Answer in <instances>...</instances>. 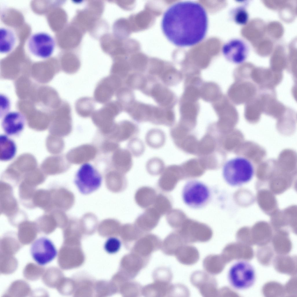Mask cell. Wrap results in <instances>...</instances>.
Wrapping results in <instances>:
<instances>
[{"mask_svg": "<svg viewBox=\"0 0 297 297\" xmlns=\"http://www.w3.org/2000/svg\"><path fill=\"white\" fill-rule=\"evenodd\" d=\"M0 160L3 161L10 160L15 156L17 151L15 142L7 135L0 136Z\"/></svg>", "mask_w": 297, "mask_h": 297, "instance_id": "cell-13", "label": "cell"}, {"mask_svg": "<svg viewBox=\"0 0 297 297\" xmlns=\"http://www.w3.org/2000/svg\"><path fill=\"white\" fill-rule=\"evenodd\" d=\"M149 94L154 100L161 106L168 108L172 100V93L169 89L160 84L154 85Z\"/></svg>", "mask_w": 297, "mask_h": 297, "instance_id": "cell-12", "label": "cell"}, {"mask_svg": "<svg viewBox=\"0 0 297 297\" xmlns=\"http://www.w3.org/2000/svg\"><path fill=\"white\" fill-rule=\"evenodd\" d=\"M233 21L240 25H244L248 22L249 15L246 8L243 6L237 7L233 9L231 12Z\"/></svg>", "mask_w": 297, "mask_h": 297, "instance_id": "cell-18", "label": "cell"}, {"mask_svg": "<svg viewBox=\"0 0 297 297\" xmlns=\"http://www.w3.org/2000/svg\"><path fill=\"white\" fill-rule=\"evenodd\" d=\"M126 84L131 88L143 89L147 85V80L142 75L134 73L128 76L126 81Z\"/></svg>", "mask_w": 297, "mask_h": 297, "instance_id": "cell-20", "label": "cell"}, {"mask_svg": "<svg viewBox=\"0 0 297 297\" xmlns=\"http://www.w3.org/2000/svg\"><path fill=\"white\" fill-rule=\"evenodd\" d=\"M75 107L78 114L82 117H87L95 111V101L90 97H82L76 101Z\"/></svg>", "mask_w": 297, "mask_h": 297, "instance_id": "cell-16", "label": "cell"}, {"mask_svg": "<svg viewBox=\"0 0 297 297\" xmlns=\"http://www.w3.org/2000/svg\"><path fill=\"white\" fill-rule=\"evenodd\" d=\"M208 19L200 3L180 1L171 5L163 16L161 27L167 39L179 47L190 46L201 42L206 34Z\"/></svg>", "mask_w": 297, "mask_h": 297, "instance_id": "cell-1", "label": "cell"}, {"mask_svg": "<svg viewBox=\"0 0 297 297\" xmlns=\"http://www.w3.org/2000/svg\"><path fill=\"white\" fill-rule=\"evenodd\" d=\"M228 279L230 285L234 289L245 290L255 283L256 279L255 270L249 262L245 260H239L230 268Z\"/></svg>", "mask_w": 297, "mask_h": 297, "instance_id": "cell-3", "label": "cell"}, {"mask_svg": "<svg viewBox=\"0 0 297 297\" xmlns=\"http://www.w3.org/2000/svg\"><path fill=\"white\" fill-rule=\"evenodd\" d=\"M30 252L35 261L40 265H45L53 260L57 251L52 242L48 238L41 237L32 244Z\"/></svg>", "mask_w": 297, "mask_h": 297, "instance_id": "cell-8", "label": "cell"}, {"mask_svg": "<svg viewBox=\"0 0 297 297\" xmlns=\"http://www.w3.org/2000/svg\"><path fill=\"white\" fill-rule=\"evenodd\" d=\"M222 52L226 59L236 64L243 62L249 52L247 44L243 40L234 39L229 41L223 46Z\"/></svg>", "mask_w": 297, "mask_h": 297, "instance_id": "cell-9", "label": "cell"}, {"mask_svg": "<svg viewBox=\"0 0 297 297\" xmlns=\"http://www.w3.org/2000/svg\"><path fill=\"white\" fill-rule=\"evenodd\" d=\"M0 52L3 53H8L14 48L16 42L15 33L11 29L6 27L0 29Z\"/></svg>", "mask_w": 297, "mask_h": 297, "instance_id": "cell-14", "label": "cell"}, {"mask_svg": "<svg viewBox=\"0 0 297 297\" xmlns=\"http://www.w3.org/2000/svg\"><path fill=\"white\" fill-rule=\"evenodd\" d=\"M145 142L150 147L155 149L162 147L166 142V136L162 130L153 128L147 132L145 137Z\"/></svg>", "mask_w": 297, "mask_h": 297, "instance_id": "cell-15", "label": "cell"}, {"mask_svg": "<svg viewBox=\"0 0 297 297\" xmlns=\"http://www.w3.org/2000/svg\"><path fill=\"white\" fill-rule=\"evenodd\" d=\"M27 45L29 51L33 55L45 59L49 57L52 54L55 43L50 35L46 32H39L30 36Z\"/></svg>", "mask_w": 297, "mask_h": 297, "instance_id": "cell-6", "label": "cell"}, {"mask_svg": "<svg viewBox=\"0 0 297 297\" xmlns=\"http://www.w3.org/2000/svg\"><path fill=\"white\" fill-rule=\"evenodd\" d=\"M102 181V177L98 171L91 164L86 163L78 170L74 182L81 193L87 195L98 189Z\"/></svg>", "mask_w": 297, "mask_h": 297, "instance_id": "cell-5", "label": "cell"}, {"mask_svg": "<svg viewBox=\"0 0 297 297\" xmlns=\"http://www.w3.org/2000/svg\"><path fill=\"white\" fill-rule=\"evenodd\" d=\"M211 196L210 189L203 182L197 180H191L184 185L182 197L184 203L190 207L199 209L205 205Z\"/></svg>", "mask_w": 297, "mask_h": 297, "instance_id": "cell-4", "label": "cell"}, {"mask_svg": "<svg viewBox=\"0 0 297 297\" xmlns=\"http://www.w3.org/2000/svg\"><path fill=\"white\" fill-rule=\"evenodd\" d=\"M129 89L128 88L122 86L115 93L117 101L121 105L123 109L124 107L125 108L130 104H131L133 102V94Z\"/></svg>", "mask_w": 297, "mask_h": 297, "instance_id": "cell-17", "label": "cell"}, {"mask_svg": "<svg viewBox=\"0 0 297 297\" xmlns=\"http://www.w3.org/2000/svg\"><path fill=\"white\" fill-rule=\"evenodd\" d=\"M25 119L21 113L11 112L4 117L2 123V128L8 136H15L20 134L24 128Z\"/></svg>", "mask_w": 297, "mask_h": 297, "instance_id": "cell-10", "label": "cell"}, {"mask_svg": "<svg viewBox=\"0 0 297 297\" xmlns=\"http://www.w3.org/2000/svg\"><path fill=\"white\" fill-rule=\"evenodd\" d=\"M252 162L242 157H237L227 161L222 169V175L225 182L233 186H238L249 182L254 174Z\"/></svg>", "mask_w": 297, "mask_h": 297, "instance_id": "cell-2", "label": "cell"}, {"mask_svg": "<svg viewBox=\"0 0 297 297\" xmlns=\"http://www.w3.org/2000/svg\"><path fill=\"white\" fill-rule=\"evenodd\" d=\"M131 105L125 110L134 120L139 123L150 122L154 106L139 102L133 103Z\"/></svg>", "mask_w": 297, "mask_h": 297, "instance_id": "cell-11", "label": "cell"}, {"mask_svg": "<svg viewBox=\"0 0 297 297\" xmlns=\"http://www.w3.org/2000/svg\"><path fill=\"white\" fill-rule=\"evenodd\" d=\"M128 147L132 155L136 157L142 155L145 149V146L142 141L136 137L130 140Z\"/></svg>", "mask_w": 297, "mask_h": 297, "instance_id": "cell-21", "label": "cell"}, {"mask_svg": "<svg viewBox=\"0 0 297 297\" xmlns=\"http://www.w3.org/2000/svg\"><path fill=\"white\" fill-rule=\"evenodd\" d=\"M121 245V242L118 238L115 237H111L106 240L104 244L103 248L107 253L113 254L119 251Z\"/></svg>", "mask_w": 297, "mask_h": 297, "instance_id": "cell-22", "label": "cell"}, {"mask_svg": "<svg viewBox=\"0 0 297 297\" xmlns=\"http://www.w3.org/2000/svg\"><path fill=\"white\" fill-rule=\"evenodd\" d=\"M122 79L115 75L110 74L103 78L97 83L95 89L94 100L101 104L108 102L122 87Z\"/></svg>", "mask_w": 297, "mask_h": 297, "instance_id": "cell-7", "label": "cell"}, {"mask_svg": "<svg viewBox=\"0 0 297 297\" xmlns=\"http://www.w3.org/2000/svg\"><path fill=\"white\" fill-rule=\"evenodd\" d=\"M165 168V164L163 161L157 157L151 158L146 163V170L151 175H158L162 172Z\"/></svg>", "mask_w": 297, "mask_h": 297, "instance_id": "cell-19", "label": "cell"}]
</instances>
